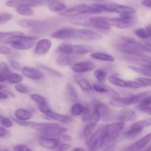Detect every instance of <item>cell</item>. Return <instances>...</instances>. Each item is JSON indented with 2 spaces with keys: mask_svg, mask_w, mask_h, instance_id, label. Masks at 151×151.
I'll return each mask as SVG.
<instances>
[{
  "mask_svg": "<svg viewBox=\"0 0 151 151\" xmlns=\"http://www.w3.org/2000/svg\"><path fill=\"white\" fill-rule=\"evenodd\" d=\"M137 81L139 82L144 84L146 87L151 86V78H147V77H141V78H137Z\"/></svg>",
  "mask_w": 151,
  "mask_h": 151,
  "instance_id": "50",
  "label": "cell"
},
{
  "mask_svg": "<svg viewBox=\"0 0 151 151\" xmlns=\"http://www.w3.org/2000/svg\"><path fill=\"white\" fill-rule=\"evenodd\" d=\"M130 69H131L134 72L137 73L142 75L147 78H151V68L142 67V66H128Z\"/></svg>",
  "mask_w": 151,
  "mask_h": 151,
  "instance_id": "32",
  "label": "cell"
},
{
  "mask_svg": "<svg viewBox=\"0 0 151 151\" xmlns=\"http://www.w3.org/2000/svg\"><path fill=\"white\" fill-rule=\"evenodd\" d=\"M103 38V35L91 29H77L75 30V39H81L84 41H97Z\"/></svg>",
  "mask_w": 151,
  "mask_h": 151,
  "instance_id": "6",
  "label": "cell"
},
{
  "mask_svg": "<svg viewBox=\"0 0 151 151\" xmlns=\"http://www.w3.org/2000/svg\"><path fill=\"white\" fill-rule=\"evenodd\" d=\"M109 23L111 27L118 28V29H127L130 28L135 24L134 21H126L122 18H107Z\"/></svg>",
  "mask_w": 151,
  "mask_h": 151,
  "instance_id": "18",
  "label": "cell"
},
{
  "mask_svg": "<svg viewBox=\"0 0 151 151\" xmlns=\"http://www.w3.org/2000/svg\"><path fill=\"white\" fill-rule=\"evenodd\" d=\"M91 110L90 109L89 107L88 106H85V109H84L83 112L81 114L82 116V120L84 122H89L90 118H91Z\"/></svg>",
  "mask_w": 151,
  "mask_h": 151,
  "instance_id": "48",
  "label": "cell"
},
{
  "mask_svg": "<svg viewBox=\"0 0 151 151\" xmlns=\"http://www.w3.org/2000/svg\"><path fill=\"white\" fill-rule=\"evenodd\" d=\"M77 56L74 54H60L56 59V63L60 66H70L79 60Z\"/></svg>",
  "mask_w": 151,
  "mask_h": 151,
  "instance_id": "17",
  "label": "cell"
},
{
  "mask_svg": "<svg viewBox=\"0 0 151 151\" xmlns=\"http://www.w3.org/2000/svg\"><path fill=\"white\" fill-rule=\"evenodd\" d=\"M57 52L60 54H73V45L69 43H62L57 48Z\"/></svg>",
  "mask_w": 151,
  "mask_h": 151,
  "instance_id": "31",
  "label": "cell"
},
{
  "mask_svg": "<svg viewBox=\"0 0 151 151\" xmlns=\"http://www.w3.org/2000/svg\"><path fill=\"white\" fill-rule=\"evenodd\" d=\"M11 50L8 47L0 45V55H9L11 53Z\"/></svg>",
  "mask_w": 151,
  "mask_h": 151,
  "instance_id": "55",
  "label": "cell"
},
{
  "mask_svg": "<svg viewBox=\"0 0 151 151\" xmlns=\"http://www.w3.org/2000/svg\"><path fill=\"white\" fill-rule=\"evenodd\" d=\"M106 125L101 126L92 133L86 139V145L90 150H96L102 148L103 139L105 135Z\"/></svg>",
  "mask_w": 151,
  "mask_h": 151,
  "instance_id": "5",
  "label": "cell"
},
{
  "mask_svg": "<svg viewBox=\"0 0 151 151\" xmlns=\"http://www.w3.org/2000/svg\"><path fill=\"white\" fill-rule=\"evenodd\" d=\"M97 126V123L90 122L88 125H86L83 131V137L87 139H88V137L92 134V133L94 132Z\"/></svg>",
  "mask_w": 151,
  "mask_h": 151,
  "instance_id": "34",
  "label": "cell"
},
{
  "mask_svg": "<svg viewBox=\"0 0 151 151\" xmlns=\"http://www.w3.org/2000/svg\"><path fill=\"white\" fill-rule=\"evenodd\" d=\"M128 60L136 63L137 65H139V66H142V67L151 68V58H150L132 56V58L128 59Z\"/></svg>",
  "mask_w": 151,
  "mask_h": 151,
  "instance_id": "25",
  "label": "cell"
},
{
  "mask_svg": "<svg viewBox=\"0 0 151 151\" xmlns=\"http://www.w3.org/2000/svg\"><path fill=\"white\" fill-rule=\"evenodd\" d=\"M90 56L92 58L100 60V61L114 62L115 60V58L114 56L104 52H91Z\"/></svg>",
  "mask_w": 151,
  "mask_h": 151,
  "instance_id": "27",
  "label": "cell"
},
{
  "mask_svg": "<svg viewBox=\"0 0 151 151\" xmlns=\"http://www.w3.org/2000/svg\"><path fill=\"white\" fill-rule=\"evenodd\" d=\"M134 34L141 39H149V38H150V36L147 31L146 30V29H143V28H138V29H135Z\"/></svg>",
  "mask_w": 151,
  "mask_h": 151,
  "instance_id": "40",
  "label": "cell"
},
{
  "mask_svg": "<svg viewBox=\"0 0 151 151\" xmlns=\"http://www.w3.org/2000/svg\"><path fill=\"white\" fill-rule=\"evenodd\" d=\"M88 22H89L91 27L97 28V29H103V30H109L111 27L106 17L94 16L88 19Z\"/></svg>",
  "mask_w": 151,
  "mask_h": 151,
  "instance_id": "13",
  "label": "cell"
},
{
  "mask_svg": "<svg viewBox=\"0 0 151 151\" xmlns=\"http://www.w3.org/2000/svg\"><path fill=\"white\" fill-rule=\"evenodd\" d=\"M100 118H101V116H100V112H99V111L97 110V108L94 106V107H93V110L92 111H91V118H90L89 122H95V123L98 124V122L100 121Z\"/></svg>",
  "mask_w": 151,
  "mask_h": 151,
  "instance_id": "45",
  "label": "cell"
},
{
  "mask_svg": "<svg viewBox=\"0 0 151 151\" xmlns=\"http://www.w3.org/2000/svg\"><path fill=\"white\" fill-rule=\"evenodd\" d=\"M14 116L19 121H29L32 118V113L25 109H18L15 111Z\"/></svg>",
  "mask_w": 151,
  "mask_h": 151,
  "instance_id": "23",
  "label": "cell"
},
{
  "mask_svg": "<svg viewBox=\"0 0 151 151\" xmlns=\"http://www.w3.org/2000/svg\"><path fill=\"white\" fill-rule=\"evenodd\" d=\"M66 91H67L69 97H72V99L78 98V94L77 92L76 89L74 87V86L70 83H67V84H66Z\"/></svg>",
  "mask_w": 151,
  "mask_h": 151,
  "instance_id": "43",
  "label": "cell"
},
{
  "mask_svg": "<svg viewBox=\"0 0 151 151\" xmlns=\"http://www.w3.org/2000/svg\"><path fill=\"white\" fill-rule=\"evenodd\" d=\"M84 109H85V106L79 103H76L73 104V106L71 108V114L73 116H80L83 114Z\"/></svg>",
  "mask_w": 151,
  "mask_h": 151,
  "instance_id": "35",
  "label": "cell"
},
{
  "mask_svg": "<svg viewBox=\"0 0 151 151\" xmlns=\"http://www.w3.org/2000/svg\"><path fill=\"white\" fill-rule=\"evenodd\" d=\"M9 63H10V66H11L13 69H16V70L17 71H19L22 69V66H21L20 63H19V62L16 61V60H9Z\"/></svg>",
  "mask_w": 151,
  "mask_h": 151,
  "instance_id": "53",
  "label": "cell"
},
{
  "mask_svg": "<svg viewBox=\"0 0 151 151\" xmlns=\"http://www.w3.org/2000/svg\"><path fill=\"white\" fill-rule=\"evenodd\" d=\"M76 29L71 27H63L55 31L51 34V37L55 39L68 40L75 39Z\"/></svg>",
  "mask_w": 151,
  "mask_h": 151,
  "instance_id": "11",
  "label": "cell"
},
{
  "mask_svg": "<svg viewBox=\"0 0 151 151\" xmlns=\"http://www.w3.org/2000/svg\"><path fill=\"white\" fill-rule=\"evenodd\" d=\"M94 75L98 83H103L108 78L106 72L102 69H96L94 72Z\"/></svg>",
  "mask_w": 151,
  "mask_h": 151,
  "instance_id": "37",
  "label": "cell"
},
{
  "mask_svg": "<svg viewBox=\"0 0 151 151\" xmlns=\"http://www.w3.org/2000/svg\"><path fill=\"white\" fill-rule=\"evenodd\" d=\"M52 42L51 40L47 39V38H43L35 43L34 52L37 55L47 54L52 47Z\"/></svg>",
  "mask_w": 151,
  "mask_h": 151,
  "instance_id": "16",
  "label": "cell"
},
{
  "mask_svg": "<svg viewBox=\"0 0 151 151\" xmlns=\"http://www.w3.org/2000/svg\"><path fill=\"white\" fill-rule=\"evenodd\" d=\"M142 4L145 6V7L151 8V0H143L142 1Z\"/></svg>",
  "mask_w": 151,
  "mask_h": 151,
  "instance_id": "60",
  "label": "cell"
},
{
  "mask_svg": "<svg viewBox=\"0 0 151 151\" xmlns=\"http://www.w3.org/2000/svg\"><path fill=\"white\" fill-rule=\"evenodd\" d=\"M38 144L43 148L47 150H55L58 149L60 144V140L59 137H42L39 138L38 141Z\"/></svg>",
  "mask_w": 151,
  "mask_h": 151,
  "instance_id": "10",
  "label": "cell"
},
{
  "mask_svg": "<svg viewBox=\"0 0 151 151\" xmlns=\"http://www.w3.org/2000/svg\"><path fill=\"white\" fill-rule=\"evenodd\" d=\"M38 1H59V0H38Z\"/></svg>",
  "mask_w": 151,
  "mask_h": 151,
  "instance_id": "64",
  "label": "cell"
},
{
  "mask_svg": "<svg viewBox=\"0 0 151 151\" xmlns=\"http://www.w3.org/2000/svg\"><path fill=\"white\" fill-rule=\"evenodd\" d=\"M13 150L15 151H30L31 148L28 147L27 145L20 144V145H16L13 147Z\"/></svg>",
  "mask_w": 151,
  "mask_h": 151,
  "instance_id": "51",
  "label": "cell"
},
{
  "mask_svg": "<svg viewBox=\"0 0 151 151\" xmlns=\"http://www.w3.org/2000/svg\"><path fill=\"white\" fill-rule=\"evenodd\" d=\"M48 8L52 12L62 13V12H63L67 9V7H66V4L58 1H52L51 2L49 3Z\"/></svg>",
  "mask_w": 151,
  "mask_h": 151,
  "instance_id": "28",
  "label": "cell"
},
{
  "mask_svg": "<svg viewBox=\"0 0 151 151\" xmlns=\"http://www.w3.org/2000/svg\"><path fill=\"white\" fill-rule=\"evenodd\" d=\"M30 98L38 105H45L47 104V100L44 96L40 95L38 94H32L30 95Z\"/></svg>",
  "mask_w": 151,
  "mask_h": 151,
  "instance_id": "41",
  "label": "cell"
},
{
  "mask_svg": "<svg viewBox=\"0 0 151 151\" xmlns=\"http://www.w3.org/2000/svg\"><path fill=\"white\" fill-rule=\"evenodd\" d=\"M116 48L119 50H120V51H122V52L128 55L136 56V57L150 58L148 57L144 52L141 51V50H138V49L136 48V47H132V46L129 45V44H126V43L122 42L121 44H117Z\"/></svg>",
  "mask_w": 151,
  "mask_h": 151,
  "instance_id": "12",
  "label": "cell"
},
{
  "mask_svg": "<svg viewBox=\"0 0 151 151\" xmlns=\"http://www.w3.org/2000/svg\"><path fill=\"white\" fill-rule=\"evenodd\" d=\"M146 87L142 83L139 82L138 81L135 80V81H127V88H140Z\"/></svg>",
  "mask_w": 151,
  "mask_h": 151,
  "instance_id": "46",
  "label": "cell"
},
{
  "mask_svg": "<svg viewBox=\"0 0 151 151\" xmlns=\"http://www.w3.org/2000/svg\"><path fill=\"white\" fill-rule=\"evenodd\" d=\"M118 119L123 122H134L137 120V116L135 111L131 109L125 107L122 108L118 113Z\"/></svg>",
  "mask_w": 151,
  "mask_h": 151,
  "instance_id": "19",
  "label": "cell"
},
{
  "mask_svg": "<svg viewBox=\"0 0 151 151\" xmlns=\"http://www.w3.org/2000/svg\"><path fill=\"white\" fill-rule=\"evenodd\" d=\"M41 68H43L44 69H45V70L48 71L50 73H51L52 75H55V76H59V77H62V75L60 73V72H57V71H55V69H50V68L47 67V66H41Z\"/></svg>",
  "mask_w": 151,
  "mask_h": 151,
  "instance_id": "57",
  "label": "cell"
},
{
  "mask_svg": "<svg viewBox=\"0 0 151 151\" xmlns=\"http://www.w3.org/2000/svg\"><path fill=\"white\" fill-rule=\"evenodd\" d=\"M107 78L110 83L113 84L116 86L121 87V88H127V81H125V80L114 75H110Z\"/></svg>",
  "mask_w": 151,
  "mask_h": 151,
  "instance_id": "30",
  "label": "cell"
},
{
  "mask_svg": "<svg viewBox=\"0 0 151 151\" xmlns=\"http://www.w3.org/2000/svg\"><path fill=\"white\" fill-rule=\"evenodd\" d=\"M13 19V15L10 13H0V24L7 23Z\"/></svg>",
  "mask_w": 151,
  "mask_h": 151,
  "instance_id": "47",
  "label": "cell"
},
{
  "mask_svg": "<svg viewBox=\"0 0 151 151\" xmlns=\"http://www.w3.org/2000/svg\"><path fill=\"white\" fill-rule=\"evenodd\" d=\"M151 142V132L148 134L143 137L142 138L140 139L137 142H136L134 144H133L131 147H129V150H139L145 147L147 145Z\"/></svg>",
  "mask_w": 151,
  "mask_h": 151,
  "instance_id": "22",
  "label": "cell"
},
{
  "mask_svg": "<svg viewBox=\"0 0 151 151\" xmlns=\"http://www.w3.org/2000/svg\"><path fill=\"white\" fill-rule=\"evenodd\" d=\"M15 89L16 90V91H18L19 93H21V94H27L30 91V88H29V86L22 84V83L15 84Z\"/></svg>",
  "mask_w": 151,
  "mask_h": 151,
  "instance_id": "44",
  "label": "cell"
},
{
  "mask_svg": "<svg viewBox=\"0 0 151 151\" xmlns=\"http://www.w3.org/2000/svg\"><path fill=\"white\" fill-rule=\"evenodd\" d=\"M16 9V13L22 15V16H29L33 15L34 13L33 10H32V8H31V7H27V6H24V7H19Z\"/></svg>",
  "mask_w": 151,
  "mask_h": 151,
  "instance_id": "38",
  "label": "cell"
},
{
  "mask_svg": "<svg viewBox=\"0 0 151 151\" xmlns=\"http://www.w3.org/2000/svg\"><path fill=\"white\" fill-rule=\"evenodd\" d=\"M23 79V76H22V75H20V74L10 72L8 78H7V81H8V83H10L11 84H17L22 83Z\"/></svg>",
  "mask_w": 151,
  "mask_h": 151,
  "instance_id": "36",
  "label": "cell"
},
{
  "mask_svg": "<svg viewBox=\"0 0 151 151\" xmlns=\"http://www.w3.org/2000/svg\"><path fill=\"white\" fill-rule=\"evenodd\" d=\"M17 25L24 28H40L43 27L44 22L34 19H21L17 22Z\"/></svg>",
  "mask_w": 151,
  "mask_h": 151,
  "instance_id": "20",
  "label": "cell"
},
{
  "mask_svg": "<svg viewBox=\"0 0 151 151\" xmlns=\"http://www.w3.org/2000/svg\"><path fill=\"white\" fill-rule=\"evenodd\" d=\"M71 69L75 73H85L93 71L96 68V65L94 62L90 60H84V61L76 62L72 66H70Z\"/></svg>",
  "mask_w": 151,
  "mask_h": 151,
  "instance_id": "7",
  "label": "cell"
},
{
  "mask_svg": "<svg viewBox=\"0 0 151 151\" xmlns=\"http://www.w3.org/2000/svg\"><path fill=\"white\" fill-rule=\"evenodd\" d=\"M0 123L3 127L6 128H9L13 126V122L9 118L5 116H0Z\"/></svg>",
  "mask_w": 151,
  "mask_h": 151,
  "instance_id": "49",
  "label": "cell"
},
{
  "mask_svg": "<svg viewBox=\"0 0 151 151\" xmlns=\"http://www.w3.org/2000/svg\"><path fill=\"white\" fill-rule=\"evenodd\" d=\"M73 150H84V149L81 148V147H75L73 149Z\"/></svg>",
  "mask_w": 151,
  "mask_h": 151,
  "instance_id": "63",
  "label": "cell"
},
{
  "mask_svg": "<svg viewBox=\"0 0 151 151\" xmlns=\"http://www.w3.org/2000/svg\"><path fill=\"white\" fill-rule=\"evenodd\" d=\"M74 78L75 80V82L77 83L80 88L86 93H91L93 91L92 86L90 84V83L87 81L83 77L80 76V75H75Z\"/></svg>",
  "mask_w": 151,
  "mask_h": 151,
  "instance_id": "21",
  "label": "cell"
},
{
  "mask_svg": "<svg viewBox=\"0 0 151 151\" xmlns=\"http://www.w3.org/2000/svg\"><path fill=\"white\" fill-rule=\"evenodd\" d=\"M44 2L38 0H8L5 2V5L8 7L17 8L19 7H36L42 5Z\"/></svg>",
  "mask_w": 151,
  "mask_h": 151,
  "instance_id": "9",
  "label": "cell"
},
{
  "mask_svg": "<svg viewBox=\"0 0 151 151\" xmlns=\"http://www.w3.org/2000/svg\"><path fill=\"white\" fill-rule=\"evenodd\" d=\"M124 126H125V122L120 120L106 125L104 139H103L102 147L109 146V145L114 142L122 131Z\"/></svg>",
  "mask_w": 151,
  "mask_h": 151,
  "instance_id": "4",
  "label": "cell"
},
{
  "mask_svg": "<svg viewBox=\"0 0 151 151\" xmlns=\"http://www.w3.org/2000/svg\"><path fill=\"white\" fill-rule=\"evenodd\" d=\"M71 148V145L69 144H60V145L58 147V150H67Z\"/></svg>",
  "mask_w": 151,
  "mask_h": 151,
  "instance_id": "59",
  "label": "cell"
},
{
  "mask_svg": "<svg viewBox=\"0 0 151 151\" xmlns=\"http://www.w3.org/2000/svg\"><path fill=\"white\" fill-rule=\"evenodd\" d=\"M43 114H44L47 118H49V119H52V120L58 121V122H62V123H70V122H73L74 120V119L72 116L61 114L53 111L51 109V108L47 109V110L45 111Z\"/></svg>",
  "mask_w": 151,
  "mask_h": 151,
  "instance_id": "14",
  "label": "cell"
},
{
  "mask_svg": "<svg viewBox=\"0 0 151 151\" xmlns=\"http://www.w3.org/2000/svg\"><path fill=\"white\" fill-rule=\"evenodd\" d=\"M93 91H95L96 92L100 93V94H104V93L109 92V88L106 86L103 85V83H94L92 86Z\"/></svg>",
  "mask_w": 151,
  "mask_h": 151,
  "instance_id": "42",
  "label": "cell"
},
{
  "mask_svg": "<svg viewBox=\"0 0 151 151\" xmlns=\"http://www.w3.org/2000/svg\"><path fill=\"white\" fill-rule=\"evenodd\" d=\"M18 33H20V32H0V40Z\"/></svg>",
  "mask_w": 151,
  "mask_h": 151,
  "instance_id": "56",
  "label": "cell"
},
{
  "mask_svg": "<svg viewBox=\"0 0 151 151\" xmlns=\"http://www.w3.org/2000/svg\"><path fill=\"white\" fill-rule=\"evenodd\" d=\"M7 97H8V95H7V93L0 91V100H5Z\"/></svg>",
  "mask_w": 151,
  "mask_h": 151,
  "instance_id": "61",
  "label": "cell"
},
{
  "mask_svg": "<svg viewBox=\"0 0 151 151\" xmlns=\"http://www.w3.org/2000/svg\"><path fill=\"white\" fill-rule=\"evenodd\" d=\"M30 127L41 133L44 137H60L68 131L67 128L60 126L55 123H47V122L34 123L33 122Z\"/></svg>",
  "mask_w": 151,
  "mask_h": 151,
  "instance_id": "2",
  "label": "cell"
},
{
  "mask_svg": "<svg viewBox=\"0 0 151 151\" xmlns=\"http://www.w3.org/2000/svg\"><path fill=\"white\" fill-rule=\"evenodd\" d=\"M139 111H141L143 113L146 114L151 115V106H145V107H138Z\"/></svg>",
  "mask_w": 151,
  "mask_h": 151,
  "instance_id": "58",
  "label": "cell"
},
{
  "mask_svg": "<svg viewBox=\"0 0 151 151\" xmlns=\"http://www.w3.org/2000/svg\"><path fill=\"white\" fill-rule=\"evenodd\" d=\"M37 39V37L27 36L18 33L3 38L0 42L2 44H10L12 48L16 50H28L34 47Z\"/></svg>",
  "mask_w": 151,
  "mask_h": 151,
  "instance_id": "1",
  "label": "cell"
},
{
  "mask_svg": "<svg viewBox=\"0 0 151 151\" xmlns=\"http://www.w3.org/2000/svg\"><path fill=\"white\" fill-rule=\"evenodd\" d=\"M151 105V95L149 94L147 97L143 99L139 103L138 107H145V106H149Z\"/></svg>",
  "mask_w": 151,
  "mask_h": 151,
  "instance_id": "52",
  "label": "cell"
},
{
  "mask_svg": "<svg viewBox=\"0 0 151 151\" xmlns=\"http://www.w3.org/2000/svg\"><path fill=\"white\" fill-rule=\"evenodd\" d=\"M150 126H151V118H145V119H141V120L134 122V124L131 125V127L143 131L144 128Z\"/></svg>",
  "mask_w": 151,
  "mask_h": 151,
  "instance_id": "33",
  "label": "cell"
},
{
  "mask_svg": "<svg viewBox=\"0 0 151 151\" xmlns=\"http://www.w3.org/2000/svg\"><path fill=\"white\" fill-rule=\"evenodd\" d=\"M10 135V131L7 130V128H1L0 127V138H4V137H7Z\"/></svg>",
  "mask_w": 151,
  "mask_h": 151,
  "instance_id": "54",
  "label": "cell"
},
{
  "mask_svg": "<svg viewBox=\"0 0 151 151\" xmlns=\"http://www.w3.org/2000/svg\"><path fill=\"white\" fill-rule=\"evenodd\" d=\"M94 106H95L97 109V110L99 111L101 117H103L106 120H110L111 117L112 116L111 110L110 108H109V106L103 104V103H94Z\"/></svg>",
  "mask_w": 151,
  "mask_h": 151,
  "instance_id": "24",
  "label": "cell"
},
{
  "mask_svg": "<svg viewBox=\"0 0 151 151\" xmlns=\"http://www.w3.org/2000/svg\"><path fill=\"white\" fill-rule=\"evenodd\" d=\"M10 72L11 71L7 63L1 62L0 63V83H3L7 81Z\"/></svg>",
  "mask_w": 151,
  "mask_h": 151,
  "instance_id": "29",
  "label": "cell"
},
{
  "mask_svg": "<svg viewBox=\"0 0 151 151\" xmlns=\"http://www.w3.org/2000/svg\"><path fill=\"white\" fill-rule=\"evenodd\" d=\"M21 71L24 76L29 79L35 80V81L42 79L44 76V74L40 69L32 66H24L23 68H22Z\"/></svg>",
  "mask_w": 151,
  "mask_h": 151,
  "instance_id": "15",
  "label": "cell"
},
{
  "mask_svg": "<svg viewBox=\"0 0 151 151\" xmlns=\"http://www.w3.org/2000/svg\"><path fill=\"white\" fill-rule=\"evenodd\" d=\"M142 132V130L130 127V129L125 133V137L128 139H134L139 135Z\"/></svg>",
  "mask_w": 151,
  "mask_h": 151,
  "instance_id": "39",
  "label": "cell"
},
{
  "mask_svg": "<svg viewBox=\"0 0 151 151\" xmlns=\"http://www.w3.org/2000/svg\"><path fill=\"white\" fill-rule=\"evenodd\" d=\"M92 52L93 49L88 46L81 45V44L73 45V54L75 55H86Z\"/></svg>",
  "mask_w": 151,
  "mask_h": 151,
  "instance_id": "26",
  "label": "cell"
},
{
  "mask_svg": "<svg viewBox=\"0 0 151 151\" xmlns=\"http://www.w3.org/2000/svg\"><path fill=\"white\" fill-rule=\"evenodd\" d=\"M61 137L63 139V140H65V141H72V137H70V136H69V135H66V134H63V135L61 136Z\"/></svg>",
  "mask_w": 151,
  "mask_h": 151,
  "instance_id": "62",
  "label": "cell"
},
{
  "mask_svg": "<svg viewBox=\"0 0 151 151\" xmlns=\"http://www.w3.org/2000/svg\"><path fill=\"white\" fill-rule=\"evenodd\" d=\"M150 94L149 91H144L139 94L125 97H114L109 101L111 106L115 108H125L134 104L139 103L143 99Z\"/></svg>",
  "mask_w": 151,
  "mask_h": 151,
  "instance_id": "3",
  "label": "cell"
},
{
  "mask_svg": "<svg viewBox=\"0 0 151 151\" xmlns=\"http://www.w3.org/2000/svg\"><path fill=\"white\" fill-rule=\"evenodd\" d=\"M103 11L109 12V13H125V12H131V13H135V10L133 7L129 6L122 5L119 4H114V3H111V4H102Z\"/></svg>",
  "mask_w": 151,
  "mask_h": 151,
  "instance_id": "8",
  "label": "cell"
}]
</instances>
